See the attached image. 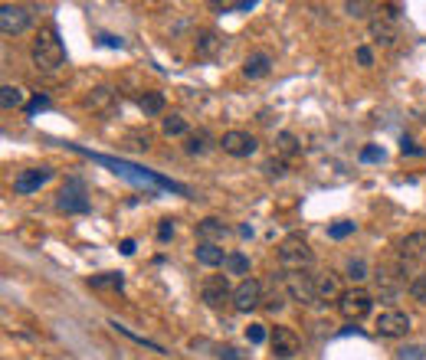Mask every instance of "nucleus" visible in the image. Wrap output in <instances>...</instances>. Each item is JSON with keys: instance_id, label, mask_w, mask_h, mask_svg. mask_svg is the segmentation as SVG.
I'll list each match as a JSON object with an SVG mask.
<instances>
[{"instance_id": "nucleus-19", "label": "nucleus", "mask_w": 426, "mask_h": 360, "mask_svg": "<svg viewBox=\"0 0 426 360\" xmlns=\"http://www.w3.org/2000/svg\"><path fill=\"white\" fill-rule=\"evenodd\" d=\"M223 46V39L216 37L213 30H203L201 37H197V59H213L216 53Z\"/></svg>"}, {"instance_id": "nucleus-8", "label": "nucleus", "mask_w": 426, "mask_h": 360, "mask_svg": "<svg viewBox=\"0 0 426 360\" xmlns=\"http://www.w3.org/2000/svg\"><path fill=\"white\" fill-rule=\"evenodd\" d=\"M26 26H30V10L20 3H3L0 7V30L3 37H20Z\"/></svg>"}, {"instance_id": "nucleus-26", "label": "nucleus", "mask_w": 426, "mask_h": 360, "mask_svg": "<svg viewBox=\"0 0 426 360\" xmlns=\"http://www.w3.org/2000/svg\"><path fill=\"white\" fill-rule=\"evenodd\" d=\"M161 128H164V135H167V138L187 135V122H184L180 115H167V118L161 122Z\"/></svg>"}, {"instance_id": "nucleus-43", "label": "nucleus", "mask_w": 426, "mask_h": 360, "mask_svg": "<svg viewBox=\"0 0 426 360\" xmlns=\"http://www.w3.org/2000/svg\"><path fill=\"white\" fill-rule=\"evenodd\" d=\"M118 249H122V256H135V239H122Z\"/></svg>"}, {"instance_id": "nucleus-6", "label": "nucleus", "mask_w": 426, "mask_h": 360, "mask_svg": "<svg viewBox=\"0 0 426 360\" xmlns=\"http://www.w3.org/2000/svg\"><path fill=\"white\" fill-rule=\"evenodd\" d=\"M410 314L400 308H384L380 314L374 318V331L380 337H403L407 331H410Z\"/></svg>"}, {"instance_id": "nucleus-40", "label": "nucleus", "mask_w": 426, "mask_h": 360, "mask_svg": "<svg viewBox=\"0 0 426 360\" xmlns=\"http://www.w3.org/2000/svg\"><path fill=\"white\" fill-rule=\"evenodd\" d=\"M263 171H266V174H272V177H282V174H286V164H282V161H269Z\"/></svg>"}, {"instance_id": "nucleus-3", "label": "nucleus", "mask_w": 426, "mask_h": 360, "mask_svg": "<svg viewBox=\"0 0 426 360\" xmlns=\"http://www.w3.org/2000/svg\"><path fill=\"white\" fill-rule=\"evenodd\" d=\"M56 210L66 213V216H86L92 210V203H89V193H86V184L79 180V177H69L59 190V200H56Z\"/></svg>"}, {"instance_id": "nucleus-12", "label": "nucleus", "mask_w": 426, "mask_h": 360, "mask_svg": "<svg viewBox=\"0 0 426 360\" xmlns=\"http://www.w3.org/2000/svg\"><path fill=\"white\" fill-rule=\"evenodd\" d=\"M50 177H53L50 167H30V171H20V174L13 177V193H20V197H26V193H37V190L46 184Z\"/></svg>"}, {"instance_id": "nucleus-21", "label": "nucleus", "mask_w": 426, "mask_h": 360, "mask_svg": "<svg viewBox=\"0 0 426 360\" xmlns=\"http://www.w3.org/2000/svg\"><path fill=\"white\" fill-rule=\"evenodd\" d=\"M344 292L338 288V272H322L318 275V301L325 299H341Z\"/></svg>"}, {"instance_id": "nucleus-7", "label": "nucleus", "mask_w": 426, "mask_h": 360, "mask_svg": "<svg viewBox=\"0 0 426 360\" xmlns=\"http://www.w3.org/2000/svg\"><path fill=\"white\" fill-rule=\"evenodd\" d=\"M269 348H272V354L279 360H292L302 350V337L292 328H286V324H276L272 334H269Z\"/></svg>"}, {"instance_id": "nucleus-16", "label": "nucleus", "mask_w": 426, "mask_h": 360, "mask_svg": "<svg viewBox=\"0 0 426 360\" xmlns=\"http://www.w3.org/2000/svg\"><path fill=\"white\" fill-rule=\"evenodd\" d=\"M194 256H197V262H201V265L213 269V265H223L230 252H223V249H220V246H213V243H201V246L194 249Z\"/></svg>"}, {"instance_id": "nucleus-38", "label": "nucleus", "mask_w": 426, "mask_h": 360, "mask_svg": "<svg viewBox=\"0 0 426 360\" xmlns=\"http://www.w3.org/2000/svg\"><path fill=\"white\" fill-rule=\"evenodd\" d=\"M203 135H194V138H187V154H203Z\"/></svg>"}, {"instance_id": "nucleus-39", "label": "nucleus", "mask_w": 426, "mask_h": 360, "mask_svg": "<svg viewBox=\"0 0 426 360\" xmlns=\"http://www.w3.org/2000/svg\"><path fill=\"white\" fill-rule=\"evenodd\" d=\"M400 151H403V154H423V148H420V144H414L407 135L400 138Z\"/></svg>"}, {"instance_id": "nucleus-36", "label": "nucleus", "mask_w": 426, "mask_h": 360, "mask_svg": "<svg viewBox=\"0 0 426 360\" xmlns=\"http://www.w3.org/2000/svg\"><path fill=\"white\" fill-rule=\"evenodd\" d=\"M171 236H174V223H171V220H161V223H158V243H171Z\"/></svg>"}, {"instance_id": "nucleus-31", "label": "nucleus", "mask_w": 426, "mask_h": 360, "mask_svg": "<svg viewBox=\"0 0 426 360\" xmlns=\"http://www.w3.org/2000/svg\"><path fill=\"white\" fill-rule=\"evenodd\" d=\"M43 108H50V95H33L26 102V115H39Z\"/></svg>"}, {"instance_id": "nucleus-34", "label": "nucleus", "mask_w": 426, "mask_h": 360, "mask_svg": "<svg viewBox=\"0 0 426 360\" xmlns=\"http://www.w3.org/2000/svg\"><path fill=\"white\" fill-rule=\"evenodd\" d=\"M266 337L269 334H266L263 324H250V328H246V341H250V344H263Z\"/></svg>"}, {"instance_id": "nucleus-10", "label": "nucleus", "mask_w": 426, "mask_h": 360, "mask_svg": "<svg viewBox=\"0 0 426 360\" xmlns=\"http://www.w3.org/2000/svg\"><path fill=\"white\" fill-rule=\"evenodd\" d=\"M220 144H223V151L230 158H250V154L259 151V141H256L250 131H226V135L220 138Z\"/></svg>"}, {"instance_id": "nucleus-41", "label": "nucleus", "mask_w": 426, "mask_h": 360, "mask_svg": "<svg viewBox=\"0 0 426 360\" xmlns=\"http://www.w3.org/2000/svg\"><path fill=\"white\" fill-rule=\"evenodd\" d=\"M358 62L361 66H374V53L367 50V46H358Z\"/></svg>"}, {"instance_id": "nucleus-25", "label": "nucleus", "mask_w": 426, "mask_h": 360, "mask_svg": "<svg viewBox=\"0 0 426 360\" xmlns=\"http://www.w3.org/2000/svg\"><path fill=\"white\" fill-rule=\"evenodd\" d=\"M276 148H279V154H282V158H292V154L299 151V138L292 135V131H279Z\"/></svg>"}, {"instance_id": "nucleus-2", "label": "nucleus", "mask_w": 426, "mask_h": 360, "mask_svg": "<svg viewBox=\"0 0 426 360\" xmlns=\"http://www.w3.org/2000/svg\"><path fill=\"white\" fill-rule=\"evenodd\" d=\"M279 265H282V272H308L312 269V249H308L305 236L292 233L279 243Z\"/></svg>"}, {"instance_id": "nucleus-24", "label": "nucleus", "mask_w": 426, "mask_h": 360, "mask_svg": "<svg viewBox=\"0 0 426 360\" xmlns=\"http://www.w3.org/2000/svg\"><path fill=\"white\" fill-rule=\"evenodd\" d=\"M0 105H3V108H20V105H24V88L3 86L0 88Z\"/></svg>"}, {"instance_id": "nucleus-1", "label": "nucleus", "mask_w": 426, "mask_h": 360, "mask_svg": "<svg viewBox=\"0 0 426 360\" xmlns=\"http://www.w3.org/2000/svg\"><path fill=\"white\" fill-rule=\"evenodd\" d=\"M33 62H37V69H43V73H56V69L66 62L63 39H59V33H56V26L39 30V37L33 39Z\"/></svg>"}, {"instance_id": "nucleus-11", "label": "nucleus", "mask_w": 426, "mask_h": 360, "mask_svg": "<svg viewBox=\"0 0 426 360\" xmlns=\"http://www.w3.org/2000/svg\"><path fill=\"white\" fill-rule=\"evenodd\" d=\"M201 299L207 301L210 308H223L226 301H233V288H230V282H226L223 275H210L201 285Z\"/></svg>"}, {"instance_id": "nucleus-29", "label": "nucleus", "mask_w": 426, "mask_h": 360, "mask_svg": "<svg viewBox=\"0 0 426 360\" xmlns=\"http://www.w3.org/2000/svg\"><path fill=\"white\" fill-rule=\"evenodd\" d=\"M344 272H348L351 282H364V278H367V265H364V259H351L344 265Z\"/></svg>"}, {"instance_id": "nucleus-4", "label": "nucleus", "mask_w": 426, "mask_h": 360, "mask_svg": "<svg viewBox=\"0 0 426 360\" xmlns=\"http://www.w3.org/2000/svg\"><path fill=\"white\" fill-rule=\"evenodd\" d=\"M286 292L299 305H315L318 301V275L312 272H286Z\"/></svg>"}, {"instance_id": "nucleus-9", "label": "nucleus", "mask_w": 426, "mask_h": 360, "mask_svg": "<svg viewBox=\"0 0 426 360\" xmlns=\"http://www.w3.org/2000/svg\"><path fill=\"white\" fill-rule=\"evenodd\" d=\"M263 305V282L256 278H243L237 288H233V308L237 311H252Z\"/></svg>"}, {"instance_id": "nucleus-13", "label": "nucleus", "mask_w": 426, "mask_h": 360, "mask_svg": "<svg viewBox=\"0 0 426 360\" xmlns=\"http://www.w3.org/2000/svg\"><path fill=\"white\" fill-rule=\"evenodd\" d=\"M226 236H230V226H226L223 220H216V216H207V220L197 223V239H201V243H213V246H220Z\"/></svg>"}, {"instance_id": "nucleus-32", "label": "nucleus", "mask_w": 426, "mask_h": 360, "mask_svg": "<svg viewBox=\"0 0 426 360\" xmlns=\"http://www.w3.org/2000/svg\"><path fill=\"white\" fill-rule=\"evenodd\" d=\"M410 295H414L416 301H426V272L416 275L414 282H410Z\"/></svg>"}, {"instance_id": "nucleus-33", "label": "nucleus", "mask_w": 426, "mask_h": 360, "mask_svg": "<svg viewBox=\"0 0 426 360\" xmlns=\"http://www.w3.org/2000/svg\"><path fill=\"white\" fill-rule=\"evenodd\" d=\"M361 161H364V164H377V161H384V148H377V144H367V148L361 151Z\"/></svg>"}, {"instance_id": "nucleus-20", "label": "nucleus", "mask_w": 426, "mask_h": 360, "mask_svg": "<svg viewBox=\"0 0 426 360\" xmlns=\"http://www.w3.org/2000/svg\"><path fill=\"white\" fill-rule=\"evenodd\" d=\"M374 278H377V295H384V299H393V295L400 292V278L390 272V269H377Z\"/></svg>"}, {"instance_id": "nucleus-35", "label": "nucleus", "mask_w": 426, "mask_h": 360, "mask_svg": "<svg viewBox=\"0 0 426 360\" xmlns=\"http://www.w3.org/2000/svg\"><path fill=\"white\" fill-rule=\"evenodd\" d=\"M344 10L351 13V17H367V10H374V3H364V0H358V3H344Z\"/></svg>"}, {"instance_id": "nucleus-28", "label": "nucleus", "mask_w": 426, "mask_h": 360, "mask_svg": "<svg viewBox=\"0 0 426 360\" xmlns=\"http://www.w3.org/2000/svg\"><path fill=\"white\" fill-rule=\"evenodd\" d=\"M358 229L354 223H348V220H341V223H331L328 226V239H348Z\"/></svg>"}, {"instance_id": "nucleus-17", "label": "nucleus", "mask_w": 426, "mask_h": 360, "mask_svg": "<svg viewBox=\"0 0 426 360\" xmlns=\"http://www.w3.org/2000/svg\"><path fill=\"white\" fill-rule=\"evenodd\" d=\"M371 37H374L377 43H384V46H390V43L397 39V26L390 23L387 13H380L377 20H371Z\"/></svg>"}, {"instance_id": "nucleus-14", "label": "nucleus", "mask_w": 426, "mask_h": 360, "mask_svg": "<svg viewBox=\"0 0 426 360\" xmlns=\"http://www.w3.org/2000/svg\"><path fill=\"white\" fill-rule=\"evenodd\" d=\"M269 69H272V56L269 53H250L246 62H243V75L246 79H263V75H269Z\"/></svg>"}, {"instance_id": "nucleus-22", "label": "nucleus", "mask_w": 426, "mask_h": 360, "mask_svg": "<svg viewBox=\"0 0 426 360\" xmlns=\"http://www.w3.org/2000/svg\"><path fill=\"white\" fill-rule=\"evenodd\" d=\"M223 269L230 275H246V278H250V256H246V252H230L223 262Z\"/></svg>"}, {"instance_id": "nucleus-15", "label": "nucleus", "mask_w": 426, "mask_h": 360, "mask_svg": "<svg viewBox=\"0 0 426 360\" xmlns=\"http://www.w3.org/2000/svg\"><path fill=\"white\" fill-rule=\"evenodd\" d=\"M426 256V233H414L400 243V259L403 262H414V259H423Z\"/></svg>"}, {"instance_id": "nucleus-23", "label": "nucleus", "mask_w": 426, "mask_h": 360, "mask_svg": "<svg viewBox=\"0 0 426 360\" xmlns=\"http://www.w3.org/2000/svg\"><path fill=\"white\" fill-rule=\"evenodd\" d=\"M138 108L145 115H161L164 112V95L161 92H154V88H148V92L138 99Z\"/></svg>"}, {"instance_id": "nucleus-27", "label": "nucleus", "mask_w": 426, "mask_h": 360, "mask_svg": "<svg viewBox=\"0 0 426 360\" xmlns=\"http://www.w3.org/2000/svg\"><path fill=\"white\" fill-rule=\"evenodd\" d=\"M105 102H112V88H109V86H99V88H95V92H92V95L86 99V105H89V108H102Z\"/></svg>"}, {"instance_id": "nucleus-37", "label": "nucleus", "mask_w": 426, "mask_h": 360, "mask_svg": "<svg viewBox=\"0 0 426 360\" xmlns=\"http://www.w3.org/2000/svg\"><path fill=\"white\" fill-rule=\"evenodd\" d=\"M99 43L102 46H109V50H122V46H125V39L112 37V33H99Z\"/></svg>"}, {"instance_id": "nucleus-30", "label": "nucleus", "mask_w": 426, "mask_h": 360, "mask_svg": "<svg viewBox=\"0 0 426 360\" xmlns=\"http://www.w3.org/2000/svg\"><path fill=\"white\" fill-rule=\"evenodd\" d=\"M397 357L400 360H426V348H420V344H407V348L397 350Z\"/></svg>"}, {"instance_id": "nucleus-5", "label": "nucleus", "mask_w": 426, "mask_h": 360, "mask_svg": "<svg viewBox=\"0 0 426 360\" xmlns=\"http://www.w3.org/2000/svg\"><path fill=\"white\" fill-rule=\"evenodd\" d=\"M371 305H374V299H371L364 288H348L338 299V311L344 321H361V318H367V314H371Z\"/></svg>"}, {"instance_id": "nucleus-18", "label": "nucleus", "mask_w": 426, "mask_h": 360, "mask_svg": "<svg viewBox=\"0 0 426 360\" xmlns=\"http://www.w3.org/2000/svg\"><path fill=\"white\" fill-rule=\"evenodd\" d=\"M89 285L95 292H122L125 288V275L122 272H102V275H92Z\"/></svg>"}, {"instance_id": "nucleus-42", "label": "nucleus", "mask_w": 426, "mask_h": 360, "mask_svg": "<svg viewBox=\"0 0 426 360\" xmlns=\"http://www.w3.org/2000/svg\"><path fill=\"white\" fill-rule=\"evenodd\" d=\"M220 360H246V357H243L237 348H223L220 350Z\"/></svg>"}]
</instances>
